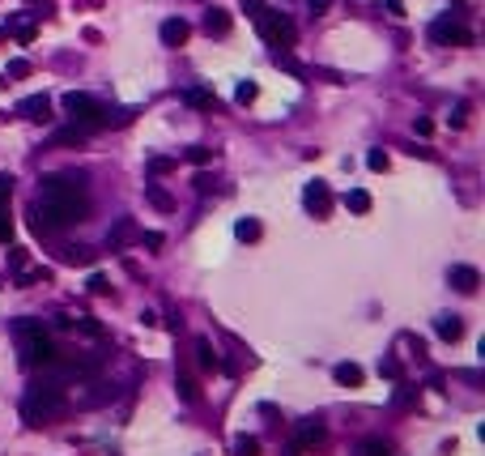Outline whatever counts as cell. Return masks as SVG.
<instances>
[{"mask_svg":"<svg viewBox=\"0 0 485 456\" xmlns=\"http://www.w3.org/2000/svg\"><path fill=\"white\" fill-rule=\"evenodd\" d=\"M90 205L86 175L77 171H56L39 180V200L30 205V231L34 235H56L68 222H81Z\"/></svg>","mask_w":485,"mask_h":456,"instance_id":"cell-1","label":"cell"},{"mask_svg":"<svg viewBox=\"0 0 485 456\" xmlns=\"http://www.w3.org/2000/svg\"><path fill=\"white\" fill-rule=\"evenodd\" d=\"M60 107L72 115L77 129H86V133H98V129H111V124H128L132 120V111H111V107H102L94 94H64L60 98Z\"/></svg>","mask_w":485,"mask_h":456,"instance_id":"cell-2","label":"cell"},{"mask_svg":"<svg viewBox=\"0 0 485 456\" xmlns=\"http://www.w3.org/2000/svg\"><path fill=\"white\" fill-rule=\"evenodd\" d=\"M64 410H68L64 388H60V384H47V379L30 384V388H26V397H21V418L30 422V426H43V422H51V418H60Z\"/></svg>","mask_w":485,"mask_h":456,"instance_id":"cell-3","label":"cell"},{"mask_svg":"<svg viewBox=\"0 0 485 456\" xmlns=\"http://www.w3.org/2000/svg\"><path fill=\"white\" fill-rule=\"evenodd\" d=\"M13 333H17V350H21V363H26V367H39V363L47 367L51 359H56V345H51L47 328H43L39 320H17Z\"/></svg>","mask_w":485,"mask_h":456,"instance_id":"cell-4","label":"cell"},{"mask_svg":"<svg viewBox=\"0 0 485 456\" xmlns=\"http://www.w3.org/2000/svg\"><path fill=\"white\" fill-rule=\"evenodd\" d=\"M247 13L255 17V26H260V35L273 43V47H294V39H298V30H294V21L286 17V13H277V9H268V5H260V0H247Z\"/></svg>","mask_w":485,"mask_h":456,"instance_id":"cell-5","label":"cell"},{"mask_svg":"<svg viewBox=\"0 0 485 456\" xmlns=\"http://www.w3.org/2000/svg\"><path fill=\"white\" fill-rule=\"evenodd\" d=\"M430 39L434 43H443V47H468L473 43V30L464 26V21H455V17H439V21H434V26H430Z\"/></svg>","mask_w":485,"mask_h":456,"instance_id":"cell-6","label":"cell"},{"mask_svg":"<svg viewBox=\"0 0 485 456\" xmlns=\"http://www.w3.org/2000/svg\"><path fill=\"white\" fill-rule=\"evenodd\" d=\"M302 205L311 209L315 218H328V213H332V192H328V184H319V180L306 184V188H302Z\"/></svg>","mask_w":485,"mask_h":456,"instance_id":"cell-7","label":"cell"},{"mask_svg":"<svg viewBox=\"0 0 485 456\" xmlns=\"http://www.w3.org/2000/svg\"><path fill=\"white\" fill-rule=\"evenodd\" d=\"M447 282H451L459 294H477V286H481V273H477L473 265H451V269H447Z\"/></svg>","mask_w":485,"mask_h":456,"instance_id":"cell-8","label":"cell"},{"mask_svg":"<svg viewBox=\"0 0 485 456\" xmlns=\"http://www.w3.org/2000/svg\"><path fill=\"white\" fill-rule=\"evenodd\" d=\"M324 435H328V430H324V422H319V418H302V422H298V430H294V452L315 448Z\"/></svg>","mask_w":485,"mask_h":456,"instance_id":"cell-9","label":"cell"},{"mask_svg":"<svg viewBox=\"0 0 485 456\" xmlns=\"http://www.w3.org/2000/svg\"><path fill=\"white\" fill-rule=\"evenodd\" d=\"M188 35H192V26H188L184 17H166L162 26H158V39H162L166 47H184V43H188Z\"/></svg>","mask_w":485,"mask_h":456,"instance_id":"cell-10","label":"cell"},{"mask_svg":"<svg viewBox=\"0 0 485 456\" xmlns=\"http://www.w3.org/2000/svg\"><path fill=\"white\" fill-rule=\"evenodd\" d=\"M17 115H26V120H51V98H47V94L21 98V103H17Z\"/></svg>","mask_w":485,"mask_h":456,"instance_id":"cell-11","label":"cell"},{"mask_svg":"<svg viewBox=\"0 0 485 456\" xmlns=\"http://www.w3.org/2000/svg\"><path fill=\"white\" fill-rule=\"evenodd\" d=\"M9 192H13V180L0 175V243L13 235V218H9Z\"/></svg>","mask_w":485,"mask_h":456,"instance_id":"cell-12","label":"cell"},{"mask_svg":"<svg viewBox=\"0 0 485 456\" xmlns=\"http://www.w3.org/2000/svg\"><path fill=\"white\" fill-rule=\"evenodd\" d=\"M137 235H141V231H137V222H132V218H119V222H115V231L107 235V247H111V251H119L123 243H132Z\"/></svg>","mask_w":485,"mask_h":456,"instance_id":"cell-13","label":"cell"},{"mask_svg":"<svg viewBox=\"0 0 485 456\" xmlns=\"http://www.w3.org/2000/svg\"><path fill=\"white\" fill-rule=\"evenodd\" d=\"M434 333H439L443 341H459V337H464V320H459V316H434Z\"/></svg>","mask_w":485,"mask_h":456,"instance_id":"cell-14","label":"cell"},{"mask_svg":"<svg viewBox=\"0 0 485 456\" xmlns=\"http://www.w3.org/2000/svg\"><path fill=\"white\" fill-rule=\"evenodd\" d=\"M332 379H337L341 388H357L366 375H362V367H357V363H337V367H332Z\"/></svg>","mask_w":485,"mask_h":456,"instance_id":"cell-15","label":"cell"},{"mask_svg":"<svg viewBox=\"0 0 485 456\" xmlns=\"http://www.w3.org/2000/svg\"><path fill=\"white\" fill-rule=\"evenodd\" d=\"M204 35H217V39H221V35H230V13H226V9H217V5H213V9H204Z\"/></svg>","mask_w":485,"mask_h":456,"instance_id":"cell-16","label":"cell"},{"mask_svg":"<svg viewBox=\"0 0 485 456\" xmlns=\"http://www.w3.org/2000/svg\"><path fill=\"white\" fill-rule=\"evenodd\" d=\"M184 103H188V107H200V111H213V107H217V98H213V90L192 86V90H184Z\"/></svg>","mask_w":485,"mask_h":456,"instance_id":"cell-17","label":"cell"},{"mask_svg":"<svg viewBox=\"0 0 485 456\" xmlns=\"http://www.w3.org/2000/svg\"><path fill=\"white\" fill-rule=\"evenodd\" d=\"M145 200H149L153 209H175V196L166 188H158V184H145Z\"/></svg>","mask_w":485,"mask_h":456,"instance_id":"cell-18","label":"cell"},{"mask_svg":"<svg viewBox=\"0 0 485 456\" xmlns=\"http://www.w3.org/2000/svg\"><path fill=\"white\" fill-rule=\"evenodd\" d=\"M235 235H239L243 243H255V239H260V222H255V218H239V222H235Z\"/></svg>","mask_w":485,"mask_h":456,"instance_id":"cell-19","label":"cell"},{"mask_svg":"<svg viewBox=\"0 0 485 456\" xmlns=\"http://www.w3.org/2000/svg\"><path fill=\"white\" fill-rule=\"evenodd\" d=\"M9 35H13L17 43H30V39H34V21H30V17H17V21H9Z\"/></svg>","mask_w":485,"mask_h":456,"instance_id":"cell-20","label":"cell"},{"mask_svg":"<svg viewBox=\"0 0 485 456\" xmlns=\"http://www.w3.org/2000/svg\"><path fill=\"white\" fill-rule=\"evenodd\" d=\"M196 363H200L204 371H213V367L221 363V359H217V354H213V345H209V341H204V337L196 341Z\"/></svg>","mask_w":485,"mask_h":456,"instance_id":"cell-21","label":"cell"},{"mask_svg":"<svg viewBox=\"0 0 485 456\" xmlns=\"http://www.w3.org/2000/svg\"><path fill=\"white\" fill-rule=\"evenodd\" d=\"M86 137H90V133L72 124V129H60V133H56V145H86Z\"/></svg>","mask_w":485,"mask_h":456,"instance_id":"cell-22","label":"cell"},{"mask_svg":"<svg viewBox=\"0 0 485 456\" xmlns=\"http://www.w3.org/2000/svg\"><path fill=\"white\" fill-rule=\"evenodd\" d=\"M345 205H349L353 213H366V209H370V192H362V188H353V192L345 196Z\"/></svg>","mask_w":485,"mask_h":456,"instance_id":"cell-23","label":"cell"},{"mask_svg":"<svg viewBox=\"0 0 485 456\" xmlns=\"http://www.w3.org/2000/svg\"><path fill=\"white\" fill-rule=\"evenodd\" d=\"M64 265H90L94 260V251L90 247H64V256H60Z\"/></svg>","mask_w":485,"mask_h":456,"instance_id":"cell-24","label":"cell"},{"mask_svg":"<svg viewBox=\"0 0 485 456\" xmlns=\"http://www.w3.org/2000/svg\"><path fill=\"white\" fill-rule=\"evenodd\" d=\"M235 456H260V439H255V435H239L235 439Z\"/></svg>","mask_w":485,"mask_h":456,"instance_id":"cell-25","label":"cell"},{"mask_svg":"<svg viewBox=\"0 0 485 456\" xmlns=\"http://www.w3.org/2000/svg\"><path fill=\"white\" fill-rule=\"evenodd\" d=\"M255 94H260V86H255V82H239L235 103H255Z\"/></svg>","mask_w":485,"mask_h":456,"instance_id":"cell-26","label":"cell"},{"mask_svg":"<svg viewBox=\"0 0 485 456\" xmlns=\"http://www.w3.org/2000/svg\"><path fill=\"white\" fill-rule=\"evenodd\" d=\"M145 167H149V175H166V171L175 167V158H166V154H153V158H149Z\"/></svg>","mask_w":485,"mask_h":456,"instance_id":"cell-27","label":"cell"},{"mask_svg":"<svg viewBox=\"0 0 485 456\" xmlns=\"http://www.w3.org/2000/svg\"><path fill=\"white\" fill-rule=\"evenodd\" d=\"M175 388H179V397H184L188 405H192V401L200 397V392H196V384H192V379H188V375H179V379H175Z\"/></svg>","mask_w":485,"mask_h":456,"instance_id":"cell-28","label":"cell"},{"mask_svg":"<svg viewBox=\"0 0 485 456\" xmlns=\"http://www.w3.org/2000/svg\"><path fill=\"white\" fill-rule=\"evenodd\" d=\"M5 77H30V60H9Z\"/></svg>","mask_w":485,"mask_h":456,"instance_id":"cell-29","label":"cell"},{"mask_svg":"<svg viewBox=\"0 0 485 456\" xmlns=\"http://www.w3.org/2000/svg\"><path fill=\"white\" fill-rule=\"evenodd\" d=\"M86 290H90V294H111V286H107V277H102V273H94V277H90Z\"/></svg>","mask_w":485,"mask_h":456,"instance_id":"cell-30","label":"cell"},{"mask_svg":"<svg viewBox=\"0 0 485 456\" xmlns=\"http://www.w3.org/2000/svg\"><path fill=\"white\" fill-rule=\"evenodd\" d=\"M366 167H370V171H388V154H383V149H370V154H366Z\"/></svg>","mask_w":485,"mask_h":456,"instance_id":"cell-31","label":"cell"},{"mask_svg":"<svg viewBox=\"0 0 485 456\" xmlns=\"http://www.w3.org/2000/svg\"><path fill=\"white\" fill-rule=\"evenodd\" d=\"M209 158H213V149H204V145H192V149H188V162H200V167H204Z\"/></svg>","mask_w":485,"mask_h":456,"instance_id":"cell-32","label":"cell"},{"mask_svg":"<svg viewBox=\"0 0 485 456\" xmlns=\"http://www.w3.org/2000/svg\"><path fill=\"white\" fill-rule=\"evenodd\" d=\"M362 456H388V444H383V439H366L362 444Z\"/></svg>","mask_w":485,"mask_h":456,"instance_id":"cell-33","label":"cell"},{"mask_svg":"<svg viewBox=\"0 0 485 456\" xmlns=\"http://www.w3.org/2000/svg\"><path fill=\"white\" fill-rule=\"evenodd\" d=\"M464 120H468V103H455V111H451V124H455V129H464Z\"/></svg>","mask_w":485,"mask_h":456,"instance_id":"cell-34","label":"cell"},{"mask_svg":"<svg viewBox=\"0 0 485 456\" xmlns=\"http://www.w3.org/2000/svg\"><path fill=\"white\" fill-rule=\"evenodd\" d=\"M379 371L388 375V379H396V375H400V363H396V359H383V363H379Z\"/></svg>","mask_w":485,"mask_h":456,"instance_id":"cell-35","label":"cell"},{"mask_svg":"<svg viewBox=\"0 0 485 456\" xmlns=\"http://www.w3.org/2000/svg\"><path fill=\"white\" fill-rule=\"evenodd\" d=\"M137 239H141V243H145V247H162V235H158V231H149V235H145V231H141V235H137Z\"/></svg>","mask_w":485,"mask_h":456,"instance_id":"cell-36","label":"cell"},{"mask_svg":"<svg viewBox=\"0 0 485 456\" xmlns=\"http://www.w3.org/2000/svg\"><path fill=\"white\" fill-rule=\"evenodd\" d=\"M413 133H417V137H430L434 124H430V120H413Z\"/></svg>","mask_w":485,"mask_h":456,"instance_id":"cell-37","label":"cell"},{"mask_svg":"<svg viewBox=\"0 0 485 456\" xmlns=\"http://www.w3.org/2000/svg\"><path fill=\"white\" fill-rule=\"evenodd\" d=\"M413 397H417L413 388H400V392H396V405H400V410H404V405H413Z\"/></svg>","mask_w":485,"mask_h":456,"instance_id":"cell-38","label":"cell"},{"mask_svg":"<svg viewBox=\"0 0 485 456\" xmlns=\"http://www.w3.org/2000/svg\"><path fill=\"white\" fill-rule=\"evenodd\" d=\"M328 9H332V0H311V13H315V17L328 13Z\"/></svg>","mask_w":485,"mask_h":456,"instance_id":"cell-39","label":"cell"}]
</instances>
